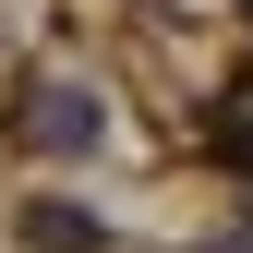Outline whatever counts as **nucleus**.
<instances>
[{
    "label": "nucleus",
    "mask_w": 253,
    "mask_h": 253,
    "mask_svg": "<svg viewBox=\"0 0 253 253\" xmlns=\"http://www.w3.org/2000/svg\"><path fill=\"white\" fill-rule=\"evenodd\" d=\"M24 145L84 157V145H97V97H73V84H37V109H24Z\"/></svg>",
    "instance_id": "nucleus-1"
},
{
    "label": "nucleus",
    "mask_w": 253,
    "mask_h": 253,
    "mask_svg": "<svg viewBox=\"0 0 253 253\" xmlns=\"http://www.w3.org/2000/svg\"><path fill=\"white\" fill-rule=\"evenodd\" d=\"M24 241H37V253H97V217H73V205H37V217H24Z\"/></svg>",
    "instance_id": "nucleus-2"
}]
</instances>
